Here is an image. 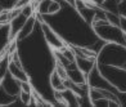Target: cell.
<instances>
[{
  "label": "cell",
  "mask_w": 126,
  "mask_h": 107,
  "mask_svg": "<svg viewBox=\"0 0 126 107\" xmlns=\"http://www.w3.org/2000/svg\"><path fill=\"white\" fill-rule=\"evenodd\" d=\"M27 18H28V17H26L23 13L21 12V9H18V12H17L12 18H10V21L8 22L10 36H12L13 40H16L17 35H18V32L21 31L22 27H23V25H25V22L27 21Z\"/></svg>",
  "instance_id": "ba28073f"
},
{
  "label": "cell",
  "mask_w": 126,
  "mask_h": 107,
  "mask_svg": "<svg viewBox=\"0 0 126 107\" xmlns=\"http://www.w3.org/2000/svg\"><path fill=\"white\" fill-rule=\"evenodd\" d=\"M75 62L80 70H81L84 74H88L96 66V58H85V57H77L75 58Z\"/></svg>",
  "instance_id": "30bf717a"
},
{
  "label": "cell",
  "mask_w": 126,
  "mask_h": 107,
  "mask_svg": "<svg viewBox=\"0 0 126 107\" xmlns=\"http://www.w3.org/2000/svg\"><path fill=\"white\" fill-rule=\"evenodd\" d=\"M37 25H39V19H37V16L33 14L31 17H28L27 21L25 22L23 27L21 29V31L18 32V35H17L16 37V41L19 43V41H23L26 40L27 37H30L33 32H35V30L37 29Z\"/></svg>",
  "instance_id": "8992f818"
},
{
  "label": "cell",
  "mask_w": 126,
  "mask_h": 107,
  "mask_svg": "<svg viewBox=\"0 0 126 107\" xmlns=\"http://www.w3.org/2000/svg\"><path fill=\"white\" fill-rule=\"evenodd\" d=\"M120 27L124 31V34L126 35V17H121V22H120Z\"/></svg>",
  "instance_id": "9a60e30c"
},
{
  "label": "cell",
  "mask_w": 126,
  "mask_h": 107,
  "mask_svg": "<svg viewBox=\"0 0 126 107\" xmlns=\"http://www.w3.org/2000/svg\"><path fill=\"white\" fill-rule=\"evenodd\" d=\"M118 13L121 17H126V0H121V1H120Z\"/></svg>",
  "instance_id": "4fadbf2b"
},
{
  "label": "cell",
  "mask_w": 126,
  "mask_h": 107,
  "mask_svg": "<svg viewBox=\"0 0 126 107\" xmlns=\"http://www.w3.org/2000/svg\"><path fill=\"white\" fill-rule=\"evenodd\" d=\"M91 27L96 34V36L102 39L103 41L116 43V44H121V45L126 44V35L120 26L112 25L106 19H100V21H94Z\"/></svg>",
  "instance_id": "7a4b0ae2"
},
{
  "label": "cell",
  "mask_w": 126,
  "mask_h": 107,
  "mask_svg": "<svg viewBox=\"0 0 126 107\" xmlns=\"http://www.w3.org/2000/svg\"><path fill=\"white\" fill-rule=\"evenodd\" d=\"M88 1L91 5H94V7H102V4L104 3V0H88Z\"/></svg>",
  "instance_id": "2e32d148"
},
{
  "label": "cell",
  "mask_w": 126,
  "mask_h": 107,
  "mask_svg": "<svg viewBox=\"0 0 126 107\" xmlns=\"http://www.w3.org/2000/svg\"><path fill=\"white\" fill-rule=\"evenodd\" d=\"M96 63L124 67L126 65V47L116 43H106L98 52Z\"/></svg>",
  "instance_id": "6da1fadb"
},
{
  "label": "cell",
  "mask_w": 126,
  "mask_h": 107,
  "mask_svg": "<svg viewBox=\"0 0 126 107\" xmlns=\"http://www.w3.org/2000/svg\"><path fill=\"white\" fill-rule=\"evenodd\" d=\"M106 17H107V21L110 22V23L120 26V22H121V16H120V14L111 13V12H106Z\"/></svg>",
  "instance_id": "7c38bea8"
},
{
  "label": "cell",
  "mask_w": 126,
  "mask_h": 107,
  "mask_svg": "<svg viewBox=\"0 0 126 107\" xmlns=\"http://www.w3.org/2000/svg\"><path fill=\"white\" fill-rule=\"evenodd\" d=\"M120 1L121 0H104V3L102 4V7L106 12H111V13H118V7H120Z\"/></svg>",
  "instance_id": "8fae6325"
},
{
  "label": "cell",
  "mask_w": 126,
  "mask_h": 107,
  "mask_svg": "<svg viewBox=\"0 0 126 107\" xmlns=\"http://www.w3.org/2000/svg\"><path fill=\"white\" fill-rule=\"evenodd\" d=\"M98 67L108 81L117 89L118 92H126V69L121 66L99 65Z\"/></svg>",
  "instance_id": "277c9868"
},
{
  "label": "cell",
  "mask_w": 126,
  "mask_h": 107,
  "mask_svg": "<svg viewBox=\"0 0 126 107\" xmlns=\"http://www.w3.org/2000/svg\"><path fill=\"white\" fill-rule=\"evenodd\" d=\"M0 85L4 88L5 92H8L9 94L14 95V97H18V94L21 92L19 81L17 80L16 77H13L8 71H5V74L3 75L1 80H0Z\"/></svg>",
  "instance_id": "52a82bcc"
},
{
  "label": "cell",
  "mask_w": 126,
  "mask_h": 107,
  "mask_svg": "<svg viewBox=\"0 0 126 107\" xmlns=\"http://www.w3.org/2000/svg\"><path fill=\"white\" fill-rule=\"evenodd\" d=\"M66 77H63L55 69H53L49 74V87L51 90H64L66 88Z\"/></svg>",
  "instance_id": "9c48e42d"
},
{
  "label": "cell",
  "mask_w": 126,
  "mask_h": 107,
  "mask_svg": "<svg viewBox=\"0 0 126 107\" xmlns=\"http://www.w3.org/2000/svg\"><path fill=\"white\" fill-rule=\"evenodd\" d=\"M36 16H37L40 30H41L45 44H47L51 50H58V49L64 48L67 45V41L64 40V37H63L48 21H45L43 18V16H40L37 13H36Z\"/></svg>",
  "instance_id": "3957f363"
},
{
  "label": "cell",
  "mask_w": 126,
  "mask_h": 107,
  "mask_svg": "<svg viewBox=\"0 0 126 107\" xmlns=\"http://www.w3.org/2000/svg\"><path fill=\"white\" fill-rule=\"evenodd\" d=\"M88 85H89L90 88L106 89V90H112V92L118 93L117 89L114 88L104 76H103V74L100 72L99 67H98V63H96V66L88 74Z\"/></svg>",
  "instance_id": "5b68a950"
},
{
  "label": "cell",
  "mask_w": 126,
  "mask_h": 107,
  "mask_svg": "<svg viewBox=\"0 0 126 107\" xmlns=\"http://www.w3.org/2000/svg\"><path fill=\"white\" fill-rule=\"evenodd\" d=\"M118 101L121 106H126V92H118Z\"/></svg>",
  "instance_id": "5bb4252c"
}]
</instances>
